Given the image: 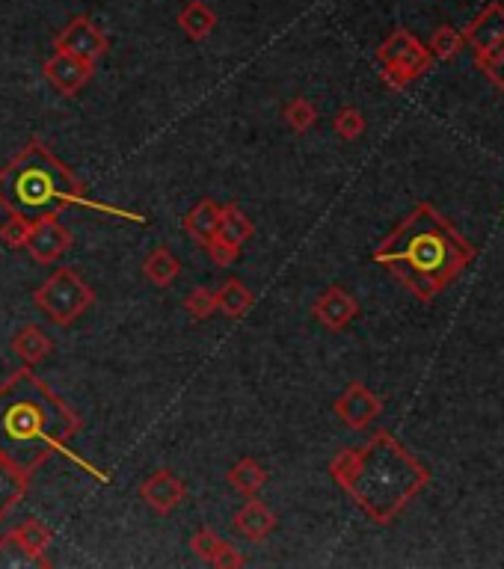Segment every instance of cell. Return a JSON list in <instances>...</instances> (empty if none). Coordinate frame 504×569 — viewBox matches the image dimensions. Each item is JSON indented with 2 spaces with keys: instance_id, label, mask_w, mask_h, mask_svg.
I'll return each mask as SVG.
<instances>
[{
  "instance_id": "cell-1",
  "label": "cell",
  "mask_w": 504,
  "mask_h": 569,
  "mask_svg": "<svg viewBox=\"0 0 504 569\" xmlns=\"http://www.w3.org/2000/svg\"><path fill=\"white\" fill-rule=\"evenodd\" d=\"M81 427V415L54 395L51 386L30 371V365L15 371L0 386V457L12 466L33 475L51 454H60L107 484V472L69 448Z\"/></svg>"
},
{
  "instance_id": "cell-2",
  "label": "cell",
  "mask_w": 504,
  "mask_h": 569,
  "mask_svg": "<svg viewBox=\"0 0 504 569\" xmlns=\"http://www.w3.org/2000/svg\"><path fill=\"white\" fill-rule=\"evenodd\" d=\"M475 258L469 244L433 205L413 208L401 226L374 249V261L395 273L410 294L430 303Z\"/></svg>"
},
{
  "instance_id": "cell-3",
  "label": "cell",
  "mask_w": 504,
  "mask_h": 569,
  "mask_svg": "<svg viewBox=\"0 0 504 569\" xmlns=\"http://www.w3.org/2000/svg\"><path fill=\"white\" fill-rule=\"evenodd\" d=\"M330 475L377 525H392L430 484V472L389 430H377L365 445L336 454Z\"/></svg>"
},
{
  "instance_id": "cell-4",
  "label": "cell",
  "mask_w": 504,
  "mask_h": 569,
  "mask_svg": "<svg viewBox=\"0 0 504 569\" xmlns=\"http://www.w3.org/2000/svg\"><path fill=\"white\" fill-rule=\"evenodd\" d=\"M0 208L6 214L36 220H57L66 208H89L107 217L146 223V217L92 199L81 178L60 161L42 140H30L15 158L0 166Z\"/></svg>"
},
{
  "instance_id": "cell-5",
  "label": "cell",
  "mask_w": 504,
  "mask_h": 569,
  "mask_svg": "<svg viewBox=\"0 0 504 569\" xmlns=\"http://www.w3.org/2000/svg\"><path fill=\"white\" fill-rule=\"evenodd\" d=\"M33 303L51 324L69 326L95 303V291L78 270L60 267L33 291Z\"/></svg>"
},
{
  "instance_id": "cell-6",
  "label": "cell",
  "mask_w": 504,
  "mask_h": 569,
  "mask_svg": "<svg viewBox=\"0 0 504 569\" xmlns=\"http://www.w3.org/2000/svg\"><path fill=\"white\" fill-rule=\"evenodd\" d=\"M377 60L383 66V83L392 86V89H404L407 83H413L430 69L433 54H430V48L421 45L410 30H395L380 45Z\"/></svg>"
},
{
  "instance_id": "cell-7",
  "label": "cell",
  "mask_w": 504,
  "mask_h": 569,
  "mask_svg": "<svg viewBox=\"0 0 504 569\" xmlns=\"http://www.w3.org/2000/svg\"><path fill=\"white\" fill-rule=\"evenodd\" d=\"M54 48L63 54H72V57H81L86 63H98L107 54L110 42L89 15H78L54 36Z\"/></svg>"
},
{
  "instance_id": "cell-8",
  "label": "cell",
  "mask_w": 504,
  "mask_h": 569,
  "mask_svg": "<svg viewBox=\"0 0 504 569\" xmlns=\"http://www.w3.org/2000/svg\"><path fill=\"white\" fill-rule=\"evenodd\" d=\"M42 75H45V81L51 83L60 95L72 98V95H78V92L84 89L86 83L92 81L95 63H86L81 57H72V54L57 51L51 60H45Z\"/></svg>"
},
{
  "instance_id": "cell-9",
  "label": "cell",
  "mask_w": 504,
  "mask_h": 569,
  "mask_svg": "<svg viewBox=\"0 0 504 569\" xmlns=\"http://www.w3.org/2000/svg\"><path fill=\"white\" fill-rule=\"evenodd\" d=\"M72 246V232L60 220H36L27 238V255L36 264H54L60 255H66Z\"/></svg>"
},
{
  "instance_id": "cell-10",
  "label": "cell",
  "mask_w": 504,
  "mask_h": 569,
  "mask_svg": "<svg viewBox=\"0 0 504 569\" xmlns=\"http://www.w3.org/2000/svg\"><path fill=\"white\" fill-rule=\"evenodd\" d=\"M333 409L350 430H365L383 412V401L371 389H365L362 383H350L333 404Z\"/></svg>"
},
{
  "instance_id": "cell-11",
  "label": "cell",
  "mask_w": 504,
  "mask_h": 569,
  "mask_svg": "<svg viewBox=\"0 0 504 569\" xmlns=\"http://www.w3.org/2000/svg\"><path fill=\"white\" fill-rule=\"evenodd\" d=\"M463 39L475 48V54H490L504 45V6L493 0L466 30Z\"/></svg>"
},
{
  "instance_id": "cell-12",
  "label": "cell",
  "mask_w": 504,
  "mask_h": 569,
  "mask_svg": "<svg viewBox=\"0 0 504 569\" xmlns=\"http://www.w3.org/2000/svg\"><path fill=\"white\" fill-rule=\"evenodd\" d=\"M12 543L21 549V555L27 558V564H36V567H51L48 561V549H51V540H54V531L42 522V519H24L18 522L12 531H9Z\"/></svg>"
},
{
  "instance_id": "cell-13",
  "label": "cell",
  "mask_w": 504,
  "mask_h": 569,
  "mask_svg": "<svg viewBox=\"0 0 504 569\" xmlns=\"http://www.w3.org/2000/svg\"><path fill=\"white\" fill-rule=\"evenodd\" d=\"M312 315L327 326V329L338 332V329H344V326H350L356 321L359 303H356L341 285H330V288L312 303Z\"/></svg>"
},
{
  "instance_id": "cell-14",
  "label": "cell",
  "mask_w": 504,
  "mask_h": 569,
  "mask_svg": "<svg viewBox=\"0 0 504 569\" xmlns=\"http://www.w3.org/2000/svg\"><path fill=\"white\" fill-rule=\"evenodd\" d=\"M140 498L155 510V513H172L184 498H187V487L178 475H172L169 469H161L155 475H149L140 484Z\"/></svg>"
},
{
  "instance_id": "cell-15",
  "label": "cell",
  "mask_w": 504,
  "mask_h": 569,
  "mask_svg": "<svg viewBox=\"0 0 504 569\" xmlns=\"http://www.w3.org/2000/svg\"><path fill=\"white\" fill-rule=\"evenodd\" d=\"M190 549H193L205 564H214V567L238 569L247 564V558L241 555V549H235L229 540H223V537L214 534L211 528H199V531L190 537Z\"/></svg>"
},
{
  "instance_id": "cell-16",
  "label": "cell",
  "mask_w": 504,
  "mask_h": 569,
  "mask_svg": "<svg viewBox=\"0 0 504 569\" xmlns=\"http://www.w3.org/2000/svg\"><path fill=\"white\" fill-rule=\"evenodd\" d=\"M232 525H235V531L241 537L258 543V540H264V537H270L276 531V513L264 501H258L255 495H250V501L235 513Z\"/></svg>"
},
{
  "instance_id": "cell-17",
  "label": "cell",
  "mask_w": 504,
  "mask_h": 569,
  "mask_svg": "<svg viewBox=\"0 0 504 569\" xmlns=\"http://www.w3.org/2000/svg\"><path fill=\"white\" fill-rule=\"evenodd\" d=\"M30 478H33L30 472L18 469V466H12L9 460L0 457V522L27 498Z\"/></svg>"
},
{
  "instance_id": "cell-18",
  "label": "cell",
  "mask_w": 504,
  "mask_h": 569,
  "mask_svg": "<svg viewBox=\"0 0 504 569\" xmlns=\"http://www.w3.org/2000/svg\"><path fill=\"white\" fill-rule=\"evenodd\" d=\"M51 350H54V338H51L42 326L27 324L12 335V353H15L24 365L42 362Z\"/></svg>"
},
{
  "instance_id": "cell-19",
  "label": "cell",
  "mask_w": 504,
  "mask_h": 569,
  "mask_svg": "<svg viewBox=\"0 0 504 569\" xmlns=\"http://www.w3.org/2000/svg\"><path fill=\"white\" fill-rule=\"evenodd\" d=\"M252 235H255V226H252L250 217L241 211V205H235V202L220 205V223H217V235L214 238H220L223 244L241 249Z\"/></svg>"
},
{
  "instance_id": "cell-20",
  "label": "cell",
  "mask_w": 504,
  "mask_h": 569,
  "mask_svg": "<svg viewBox=\"0 0 504 569\" xmlns=\"http://www.w3.org/2000/svg\"><path fill=\"white\" fill-rule=\"evenodd\" d=\"M178 27L190 42H205L214 27H217V12L202 3V0H190L181 12H178Z\"/></svg>"
},
{
  "instance_id": "cell-21",
  "label": "cell",
  "mask_w": 504,
  "mask_h": 569,
  "mask_svg": "<svg viewBox=\"0 0 504 569\" xmlns=\"http://www.w3.org/2000/svg\"><path fill=\"white\" fill-rule=\"evenodd\" d=\"M217 223H220V205H217L214 199H202V202L193 205V211H187V217L181 220L184 232L199 246H205L217 235Z\"/></svg>"
},
{
  "instance_id": "cell-22",
  "label": "cell",
  "mask_w": 504,
  "mask_h": 569,
  "mask_svg": "<svg viewBox=\"0 0 504 569\" xmlns=\"http://www.w3.org/2000/svg\"><path fill=\"white\" fill-rule=\"evenodd\" d=\"M226 481H229V487L238 489L241 495H258L264 484H267V469L258 463V460H252V457H244V460H238L229 472H226Z\"/></svg>"
},
{
  "instance_id": "cell-23",
  "label": "cell",
  "mask_w": 504,
  "mask_h": 569,
  "mask_svg": "<svg viewBox=\"0 0 504 569\" xmlns=\"http://www.w3.org/2000/svg\"><path fill=\"white\" fill-rule=\"evenodd\" d=\"M178 273H181V261L175 258V252H172L169 246H158V249L146 258V264H143V276H146L152 285H158V288H169V285L178 279Z\"/></svg>"
},
{
  "instance_id": "cell-24",
  "label": "cell",
  "mask_w": 504,
  "mask_h": 569,
  "mask_svg": "<svg viewBox=\"0 0 504 569\" xmlns=\"http://www.w3.org/2000/svg\"><path fill=\"white\" fill-rule=\"evenodd\" d=\"M255 297L241 279H226L223 288L217 291V312H223L226 318H244L252 309Z\"/></svg>"
},
{
  "instance_id": "cell-25",
  "label": "cell",
  "mask_w": 504,
  "mask_h": 569,
  "mask_svg": "<svg viewBox=\"0 0 504 569\" xmlns=\"http://www.w3.org/2000/svg\"><path fill=\"white\" fill-rule=\"evenodd\" d=\"M282 119L294 134H306L315 122H318V107L309 98H291L282 107Z\"/></svg>"
},
{
  "instance_id": "cell-26",
  "label": "cell",
  "mask_w": 504,
  "mask_h": 569,
  "mask_svg": "<svg viewBox=\"0 0 504 569\" xmlns=\"http://www.w3.org/2000/svg\"><path fill=\"white\" fill-rule=\"evenodd\" d=\"M463 42H466V39H463L460 30L442 24V27H436V33L430 36V54L439 57V60H451V57H457V51L463 48Z\"/></svg>"
},
{
  "instance_id": "cell-27",
  "label": "cell",
  "mask_w": 504,
  "mask_h": 569,
  "mask_svg": "<svg viewBox=\"0 0 504 569\" xmlns=\"http://www.w3.org/2000/svg\"><path fill=\"white\" fill-rule=\"evenodd\" d=\"M184 309L193 321H208L217 312V294L211 288H193L184 297Z\"/></svg>"
},
{
  "instance_id": "cell-28",
  "label": "cell",
  "mask_w": 504,
  "mask_h": 569,
  "mask_svg": "<svg viewBox=\"0 0 504 569\" xmlns=\"http://www.w3.org/2000/svg\"><path fill=\"white\" fill-rule=\"evenodd\" d=\"M30 229H33V223L27 217L9 214L3 220V226H0V241H3V246H9V249H24L27 238H30Z\"/></svg>"
},
{
  "instance_id": "cell-29",
  "label": "cell",
  "mask_w": 504,
  "mask_h": 569,
  "mask_svg": "<svg viewBox=\"0 0 504 569\" xmlns=\"http://www.w3.org/2000/svg\"><path fill=\"white\" fill-rule=\"evenodd\" d=\"M333 131L341 140H359L365 134V116L356 107H344V110H338L336 119H333Z\"/></svg>"
},
{
  "instance_id": "cell-30",
  "label": "cell",
  "mask_w": 504,
  "mask_h": 569,
  "mask_svg": "<svg viewBox=\"0 0 504 569\" xmlns=\"http://www.w3.org/2000/svg\"><path fill=\"white\" fill-rule=\"evenodd\" d=\"M475 63L490 81L496 83L499 89H504V45L496 48V51H490V54H475Z\"/></svg>"
},
{
  "instance_id": "cell-31",
  "label": "cell",
  "mask_w": 504,
  "mask_h": 569,
  "mask_svg": "<svg viewBox=\"0 0 504 569\" xmlns=\"http://www.w3.org/2000/svg\"><path fill=\"white\" fill-rule=\"evenodd\" d=\"M205 252H208V258L217 264V267H229V264H235V258L241 255V249H235V246L223 244L220 238H211L208 244L202 246Z\"/></svg>"
}]
</instances>
